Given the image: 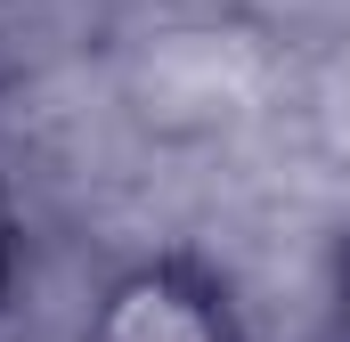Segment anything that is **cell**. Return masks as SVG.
<instances>
[{
  "label": "cell",
  "instance_id": "cell-1",
  "mask_svg": "<svg viewBox=\"0 0 350 342\" xmlns=\"http://www.w3.org/2000/svg\"><path fill=\"white\" fill-rule=\"evenodd\" d=\"M74 342H253V310L220 261L155 245L98 277L74 318Z\"/></svg>",
  "mask_w": 350,
  "mask_h": 342
},
{
  "label": "cell",
  "instance_id": "cell-2",
  "mask_svg": "<svg viewBox=\"0 0 350 342\" xmlns=\"http://www.w3.org/2000/svg\"><path fill=\"white\" fill-rule=\"evenodd\" d=\"M25 277H33V228H25V212H16V196H8V179H0V326H8L16 302H25Z\"/></svg>",
  "mask_w": 350,
  "mask_h": 342
},
{
  "label": "cell",
  "instance_id": "cell-3",
  "mask_svg": "<svg viewBox=\"0 0 350 342\" xmlns=\"http://www.w3.org/2000/svg\"><path fill=\"white\" fill-rule=\"evenodd\" d=\"M326 334L350 342V220L334 228V245H326Z\"/></svg>",
  "mask_w": 350,
  "mask_h": 342
},
{
  "label": "cell",
  "instance_id": "cell-4",
  "mask_svg": "<svg viewBox=\"0 0 350 342\" xmlns=\"http://www.w3.org/2000/svg\"><path fill=\"white\" fill-rule=\"evenodd\" d=\"M326 342H342V334H326Z\"/></svg>",
  "mask_w": 350,
  "mask_h": 342
}]
</instances>
